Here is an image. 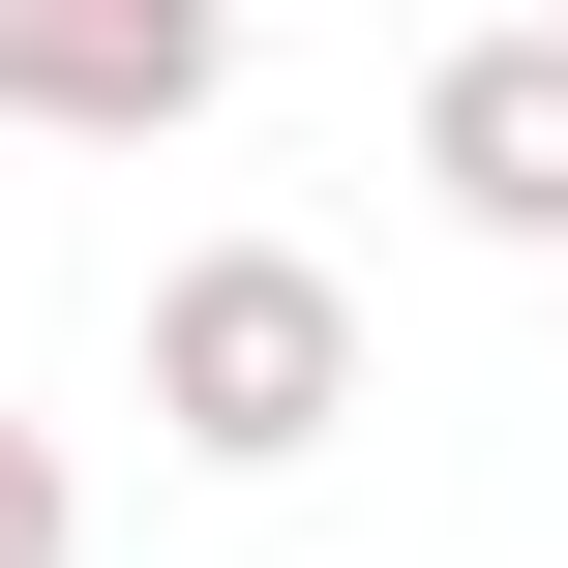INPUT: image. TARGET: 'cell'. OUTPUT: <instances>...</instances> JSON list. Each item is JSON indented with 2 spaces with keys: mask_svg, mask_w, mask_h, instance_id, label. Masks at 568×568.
I'll return each mask as SVG.
<instances>
[{
  "mask_svg": "<svg viewBox=\"0 0 568 568\" xmlns=\"http://www.w3.org/2000/svg\"><path fill=\"white\" fill-rule=\"evenodd\" d=\"M240 90V0H0V120L30 150H180Z\"/></svg>",
  "mask_w": 568,
  "mask_h": 568,
  "instance_id": "obj_2",
  "label": "cell"
},
{
  "mask_svg": "<svg viewBox=\"0 0 568 568\" xmlns=\"http://www.w3.org/2000/svg\"><path fill=\"white\" fill-rule=\"evenodd\" d=\"M329 419H359V300H329L300 240H180V270H150V449L300 479Z\"/></svg>",
  "mask_w": 568,
  "mask_h": 568,
  "instance_id": "obj_1",
  "label": "cell"
},
{
  "mask_svg": "<svg viewBox=\"0 0 568 568\" xmlns=\"http://www.w3.org/2000/svg\"><path fill=\"white\" fill-rule=\"evenodd\" d=\"M509 30H568V0H509Z\"/></svg>",
  "mask_w": 568,
  "mask_h": 568,
  "instance_id": "obj_5",
  "label": "cell"
},
{
  "mask_svg": "<svg viewBox=\"0 0 568 568\" xmlns=\"http://www.w3.org/2000/svg\"><path fill=\"white\" fill-rule=\"evenodd\" d=\"M0 568H90V479H60L30 419H0Z\"/></svg>",
  "mask_w": 568,
  "mask_h": 568,
  "instance_id": "obj_4",
  "label": "cell"
},
{
  "mask_svg": "<svg viewBox=\"0 0 568 568\" xmlns=\"http://www.w3.org/2000/svg\"><path fill=\"white\" fill-rule=\"evenodd\" d=\"M419 180H449V240H568V30L419 60Z\"/></svg>",
  "mask_w": 568,
  "mask_h": 568,
  "instance_id": "obj_3",
  "label": "cell"
}]
</instances>
